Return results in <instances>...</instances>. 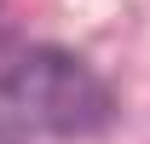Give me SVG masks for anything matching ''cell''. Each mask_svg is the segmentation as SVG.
<instances>
[{"instance_id": "1", "label": "cell", "mask_w": 150, "mask_h": 144, "mask_svg": "<svg viewBox=\"0 0 150 144\" xmlns=\"http://www.w3.org/2000/svg\"><path fill=\"white\" fill-rule=\"evenodd\" d=\"M115 121V92L87 58L64 46L0 52V133L93 138Z\"/></svg>"}]
</instances>
